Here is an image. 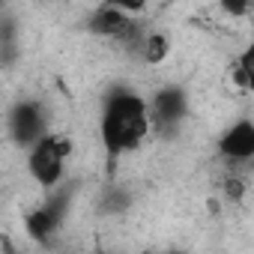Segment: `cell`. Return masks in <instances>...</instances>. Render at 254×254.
<instances>
[{"label": "cell", "instance_id": "9", "mask_svg": "<svg viewBox=\"0 0 254 254\" xmlns=\"http://www.w3.org/2000/svg\"><path fill=\"white\" fill-rule=\"evenodd\" d=\"M242 69H245V75H248V90H254V39L239 51V60H236Z\"/></svg>", "mask_w": 254, "mask_h": 254}, {"label": "cell", "instance_id": "7", "mask_svg": "<svg viewBox=\"0 0 254 254\" xmlns=\"http://www.w3.org/2000/svg\"><path fill=\"white\" fill-rule=\"evenodd\" d=\"M168 54H171V36L162 33V30H147V36H144V42H141V51H138L141 63L159 66V63L168 60Z\"/></svg>", "mask_w": 254, "mask_h": 254}, {"label": "cell", "instance_id": "11", "mask_svg": "<svg viewBox=\"0 0 254 254\" xmlns=\"http://www.w3.org/2000/svg\"><path fill=\"white\" fill-rule=\"evenodd\" d=\"M224 191H227L230 200H239V197L245 194V183L236 180V177H230V180H224Z\"/></svg>", "mask_w": 254, "mask_h": 254}, {"label": "cell", "instance_id": "4", "mask_svg": "<svg viewBox=\"0 0 254 254\" xmlns=\"http://www.w3.org/2000/svg\"><path fill=\"white\" fill-rule=\"evenodd\" d=\"M215 147L224 156V162H233V165L251 162L254 159V120H248V117L233 120L227 129L221 132Z\"/></svg>", "mask_w": 254, "mask_h": 254}, {"label": "cell", "instance_id": "3", "mask_svg": "<svg viewBox=\"0 0 254 254\" xmlns=\"http://www.w3.org/2000/svg\"><path fill=\"white\" fill-rule=\"evenodd\" d=\"M9 135L21 147H33L42 135H48V111L36 99H21L9 111Z\"/></svg>", "mask_w": 254, "mask_h": 254}, {"label": "cell", "instance_id": "2", "mask_svg": "<svg viewBox=\"0 0 254 254\" xmlns=\"http://www.w3.org/2000/svg\"><path fill=\"white\" fill-rule=\"evenodd\" d=\"M72 156V138L60 132L42 135L33 147H27V174L42 189H57L66 177V162Z\"/></svg>", "mask_w": 254, "mask_h": 254}, {"label": "cell", "instance_id": "10", "mask_svg": "<svg viewBox=\"0 0 254 254\" xmlns=\"http://www.w3.org/2000/svg\"><path fill=\"white\" fill-rule=\"evenodd\" d=\"M105 3H111V6H117V9H123V12L138 15V12H144V9L150 6V0H105Z\"/></svg>", "mask_w": 254, "mask_h": 254}, {"label": "cell", "instance_id": "5", "mask_svg": "<svg viewBox=\"0 0 254 254\" xmlns=\"http://www.w3.org/2000/svg\"><path fill=\"white\" fill-rule=\"evenodd\" d=\"M135 21H138V18H135L132 12H123V9H117V6H111V3H105V0H102V6H96V9L87 15L84 27H87V33H93V36L123 39L126 33L135 27Z\"/></svg>", "mask_w": 254, "mask_h": 254}, {"label": "cell", "instance_id": "1", "mask_svg": "<svg viewBox=\"0 0 254 254\" xmlns=\"http://www.w3.org/2000/svg\"><path fill=\"white\" fill-rule=\"evenodd\" d=\"M150 129H153V111L141 93L114 90L105 99L99 117V141L111 162L135 153L147 141Z\"/></svg>", "mask_w": 254, "mask_h": 254}, {"label": "cell", "instance_id": "6", "mask_svg": "<svg viewBox=\"0 0 254 254\" xmlns=\"http://www.w3.org/2000/svg\"><path fill=\"white\" fill-rule=\"evenodd\" d=\"M150 111H153V126L168 129V126H177L180 120H186V114H189V96L180 87H162L150 99Z\"/></svg>", "mask_w": 254, "mask_h": 254}, {"label": "cell", "instance_id": "8", "mask_svg": "<svg viewBox=\"0 0 254 254\" xmlns=\"http://www.w3.org/2000/svg\"><path fill=\"white\" fill-rule=\"evenodd\" d=\"M218 9L230 18H245L254 9V0H218Z\"/></svg>", "mask_w": 254, "mask_h": 254}]
</instances>
